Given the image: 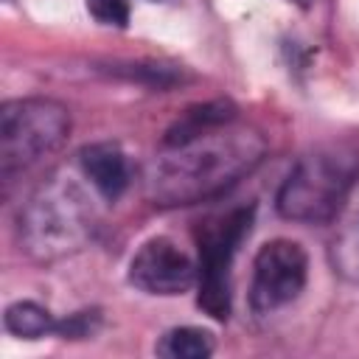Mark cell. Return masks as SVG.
I'll list each match as a JSON object with an SVG mask.
<instances>
[{
  "instance_id": "obj_1",
  "label": "cell",
  "mask_w": 359,
  "mask_h": 359,
  "mask_svg": "<svg viewBox=\"0 0 359 359\" xmlns=\"http://www.w3.org/2000/svg\"><path fill=\"white\" fill-rule=\"evenodd\" d=\"M165 154L149 165L146 188L157 205H191L208 199L250 174L266 143L244 126H216L180 146H163Z\"/></svg>"
},
{
  "instance_id": "obj_2",
  "label": "cell",
  "mask_w": 359,
  "mask_h": 359,
  "mask_svg": "<svg viewBox=\"0 0 359 359\" xmlns=\"http://www.w3.org/2000/svg\"><path fill=\"white\" fill-rule=\"evenodd\" d=\"M359 182V154L345 146H328L306 154L278 191L280 216L303 224H323L339 216L345 199Z\"/></svg>"
},
{
  "instance_id": "obj_3",
  "label": "cell",
  "mask_w": 359,
  "mask_h": 359,
  "mask_svg": "<svg viewBox=\"0 0 359 359\" xmlns=\"http://www.w3.org/2000/svg\"><path fill=\"white\" fill-rule=\"evenodd\" d=\"M93 227V208L70 177H48L20 213V236L34 258L76 250Z\"/></svg>"
},
{
  "instance_id": "obj_4",
  "label": "cell",
  "mask_w": 359,
  "mask_h": 359,
  "mask_svg": "<svg viewBox=\"0 0 359 359\" xmlns=\"http://www.w3.org/2000/svg\"><path fill=\"white\" fill-rule=\"evenodd\" d=\"M70 132V115L50 98H17L0 109V174L11 180L17 171L36 165L53 154Z\"/></svg>"
},
{
  "instance_id": "obj_5",
  "label": "cell",
  "mask_w": 359,
  "mask_h": 359,
  "mask_svg": "<svg viewBox=\"0 0 359 359\" xmlns=\"http://www.w3.org/2000/svg\"><path fill=\"white\" fill-rule=\"evenodd\" d=\"M250 224H252V205L210 216L208 222H199V227H196V247H199L196 306L213 320L230 317V300H233L230 264H233L238 244L250 233Z\"/></svg>"
},
{
  "instance_id": "obj_6",
  "label": "cell",
  "mask_w": 359,
  "mask_h": 359,
  "mask_svg": "<svg viewBox=\"0 0 359 359\" xmlns=\"http://www.w3.org/2000/svg\"><path fill=\"white\" fill-rule=\"evenodd\" d=\"M306 275H309V258L297 241L292 238L266 241L252 261V286H250L252 309L275 311L292 303L303 292Z\"/></svg>"
},
{
  "instance_id": "obj_7",
  "label": "cell",
  "mask_w": 359,
  "mask_h": 359,
  "mask_svg": "<svg viewBox=\"0 0 359 359\" xmlns=\"http://www.w3.org/2000/svg\"><path fill=\"white\" fill-rule=\"evenodd\" d=\"M199 269L171 238H149L129 264V280L146 294H182Z\"/></svg>"
},
{
  "instance_id": "obj_8",
  "label": "cell",
  "mask_w": 359,
  "mask_h": 359,
  "mask_svg": "<svg viewBox=\"0 0 359 359\" xmlns=\"http://www.w3.org/2000/svg\"><path fill=\"white\" fill-rule=\"evenodd\" d=\"M79 165L84 171V177L93 182V188L107 196V199H118L129 182V168H126V157L115 143H90L79 151Z\"/></svg>"
},
{
  "instance_id": "obj_9",
  "label": "cell",
  "mask_w": 359,
  "mask_h": 359,
  "mask_svg": "<svg viewBox=\"0 0 359 359\" xmlns=\"http://www.w3.org/2000/svg\"><path fill=\"white\" fill-rule=\"evenodd\" d=\"M236 118V109L230 101H208V104H196L191 109H185L165 132L163 137V146H180L202 132H210L216 126H224V123H233Z\"/></svg>"
},
{
  "instance_id": "obj_10",
  "label": "cell",
  "mask_w": 359,
  "mask_h": 359,
  "mask_svg": "<svg viewBox=\"0 0 359 359\" xmlns=\"http://www.w3.org/2000/svg\"><path fill=\"white\" fill-rule=\"evenodd\" d=\"M353 194V191H351ZM342 222H339V233L334 236L331 252H334V266L359 283V196H348L342 205Z\"/></svg>"
},
{
  "instance_id": "obj_11",
  "label": "cell",
  "mask_w": 359,
  "mask_h": 359,
  "mask_svg": "<svg viewBox=\"0 0 359 359\" xmlns=\"http://www.w3.org/2000/svg\"><path fill=\"white\" fill-rule=\"evenodd\" d=\"M154 351L163 359H208L213 353V334L194 325L171 328L160 337Z\"/></svg>"
},
{
  "instance_id": "obj_12",
  "label": "cell",
  "mask_w": 359,
  "mask_h": 359,
  "mask_svg": "<svg viewBox=\"0 0 359 359\" xmlns=\"http://www.w3.org/2000/svg\"><path fill=\"white\" fill-rule=\"evenodd\" d=\"M3 323H6V331L20 339H39V337L56 331V320L50 317V311L31 300L11 303L3 314Z\"/></svg>"
},
{
  "instance_id": "obj_13",
  "label": "cell",
  "mask_w": 359,
  "mask_h": 359,
  "mask_svg": "<svg viewBox=\"0 0 359 359\" xmlns=\"http://www.w3.org/2000/svg\"><path fill=\"white\" fill-rule=\"evenodd\" d=\"M84 3L93 20L101 25L123 28L129 22V0H84Z\"/></svg>"
},
{
  "instance_id": "obj_14",
  "label": "cell",
  "mask_w": 359,
  "mask_h": 359,
  "mask_svg": "<svg viewBox=\"0 0 359 359\" xmlns=\"http://www.w3.org/2000/svg\"><path fill=\"white\" fill-rule=\"evenodd\" d=\"M294 3H300V6H306V3H309V0H294Z\"/></svg>"
}]
</instances>
